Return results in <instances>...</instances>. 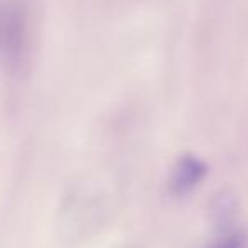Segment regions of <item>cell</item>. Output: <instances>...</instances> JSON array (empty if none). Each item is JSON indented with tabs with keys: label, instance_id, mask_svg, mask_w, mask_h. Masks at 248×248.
<instances>
[{
	"label": "cell",
	"instance_id": "6da1fadb",
	"mask_svg": "<svg viewBox=\"0 0 248 248\" xmlns=\"http://www.w3.org/2000/svg\"><path fill=\"white\" fill-rule=\"evenodd\" d=\"M28 16L22 0H0V62L14 65L24 55Z\"/></svg>",
	"mask_w": 248,
	"mask_h": 248
},
{
	"label": "cell",
	"instance_id": "7a4b0ae2",
	"mask_svg": "<svg viewBox=\"0 0 248 248\" xmlns=\"http://www.w3.org/2000/svg\"><path fill=\"white\" fill-rule=\"evenodd\" d=\"M206 165L199 158L192 155L182 156L170 173V190L177 196H184V194L190 192L206 177Z\"/></svg>",
	"mask_w": 248,
	"mask_h": 248
},
{
	"label": "cell",
	"instance_id": "3957f363",
	"mask_svg": "<svg viewBox=\"0 0 248 248\" xmlns=\"http://www.w3.org/2000/svg\"><path fill=\"white\" fill-rule=\"evenodd\" d=\"M234 209V201L231 196H228V194H219V197H217L216 201H214V214H216V217L219 221H226L228 217L231 216V213H233Z\"/></svg>",
	"mask_w": 248,
	"mask_h": 248
},
{
	"label": "cell",
	"instance_id": "277c9868",
	"mask_svg": "<svg viewBox=\"0 0 248 248\" xmlns=\"http://www.w3.org/2000/svg\"><path fill=\"white\" fill-rule=\"evenodd\" d=\"M245 243H247V236L243 231H233V233H228L223 238H219L209 248H245Z\"/></svg>",
	"mask_w": 248,
	"mask_h": 248
}]
</instances>
